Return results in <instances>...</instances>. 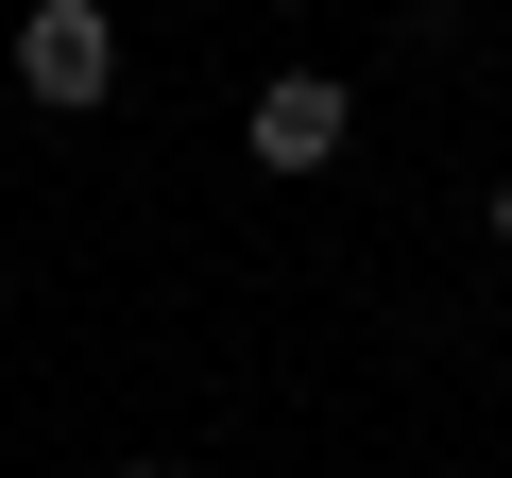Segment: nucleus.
<instances>
[{"label": "nucleus", "instance_id": "20e7f679", "mask_svg": "<svg viewBox=\"0 0 512 478\" xmlns=\"http://www.w3.org/2000/svg\"><path fill=\"white\" fill-rule=\"evenodd\" d=\"M120 478H188V461H120Z\"/></svg>", "mask_w": 512, "mask_h": 478}, {"label": "nucleus", "instance_id": "f03ea898", "mask_svg": "<svg viewBox=\"0 0 512 478\" xmlns=\"http://www.w3.org/2000/svg\"><path fill=\"white\" fill-rule=\"evenodd\" d=\"M18 86L52 120H103L120 103V18H103V0H35V18H18Z\"/></svg>", "mask_w": 512, "mask_h": 478}, {"label": "nucleus", "instance_id": "7ed1b4c3", "mask_svg": "<svg viewBox=\"0 0 512 478\" xmlns=\"http://www.w3.org/2000/svg\"><path fill=\"white\" fill-rule=\"evenodd\" d=\"M495 257H512V171H495Z\"/></svg>", "mask_w": 512, "mask_h": 478}, {"label": "nucleus", "instance_id": "f257e3e1", "mask_svg": "<svg viewBox=\"0 0 512 478\" xmlns=\"http://www.w3.org/2000/svg\"><path fill=\"white\" fill-rule=\"evenodd\" d=\"M239 154L274 171V188H308V171H342V154H359V86H342V69H274V86L239 103Z\"/></svg>", "mask_w": 512, "mask_h": 478}]
</instances>
